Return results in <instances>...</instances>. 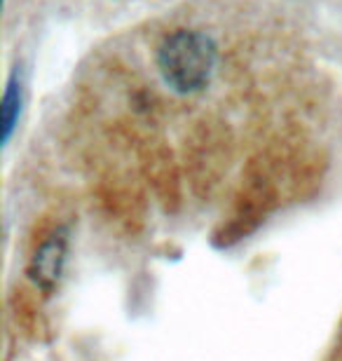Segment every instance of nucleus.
Segmentation results:
<instances>
[{"mask_svg": "<svg viewBox=\"0 0 342 361\" xmlns=\"http://www.w3.org/2000/svg\"><path fill=\"white\" fill-rule=\"evenodd\" d=\"M216 42L207 33L176 28L157 45V68L162 80L178 94L204 90L216 68Z\"/></svg>", "mask_w": 342, "mask_h": 361, "instance_id": "f257e3e1", "label": "nucleus"}, {"mask_svg": "<svg viewBox=\"0 0 342 361\" xmlns=\"http://www.w3.org/2000/svg\"><path fill=\"white\" fill-rule=\"evenodd\" d=\"M21 104H24V80H21V71L14 68L7 78L3 101H0V129H3V143L12 139L14 129H17Z\"/></svg>", "mask_w": 342, "mask_h": 361, "instance_id": "f03ea898", "label": "nucleus"}, {"mask_svg": "<svg viewBox=\"0 0 342 361\" xmlns=\"http://www.w3.org/2000/svg\"><path fill=\"white\" fill-rule=\"evenodd\" d=\"M61 263H63V240L61 237H54L47 244H42V249L35 254L31 274L40 284H47V279L52 281L54 277H59Z\"/></svg>", "mask_w": 342, "mask_h": 361, "instance_id": "7ed1b4c3", "label": "nucleus"}]
</instances>
